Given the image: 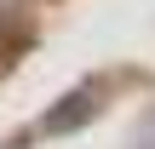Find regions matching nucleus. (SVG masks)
<instances>
[{"instance_id": "nucleus-1", "label": "nucleus", "mask_w": 155, "mask_h": 149, "mask_svg": "<svg viewBox=\"0 0 155 149\" xmlns=\"http://www.w3.org/2000/svg\"><path fill=\"white\" fill-rule=\"evenodd\" d=\"M92 115H98V92H92V86H75V92H63V98L40 115V132H46V138H63V132H81Z\"/></svg>"}, {"instance_id": "nucleus-2", "label": "nucleus", "mask_w": 155, "mask_h": 149, "mask_svg": "<svg viewBox=\"0 0 155 149\" xmlns=\"http://www.w3.org/2000/svg\"><path fill=\"white\" fill-rule=\"evenodd\" d=\"M144 132H150V138H155V109H150V115H144Z\"/></svg>"}]
</instances>
